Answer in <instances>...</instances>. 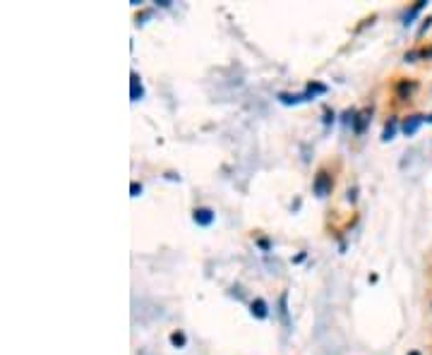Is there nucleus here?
Returning a JSON list of instances; mask_svg holds the SVG:
<instances>
[{
    "instance_id": "f257e3e1",
    "label": "nucleus",
    "mask_w": 432,
    "mask_h": 355,
    "mask_svg": "<svg viewBox=\"0 0 432 355\" xmlns=\"http://www.w3.org/2000/svg\"><path fill=\"white\" fill-rule=\"evenodd\" d=\"M331 192V175H327L322 171V173H317V178H314V195L317 197H327Z\"/></svg>"
},
{
    "instance_id": "f03ea898",
    "label": "nucleus",
    "mask_w": 432,
    "mask_h": 355,
    "mask_svg": "<svg viewBox=\"0 0 432 355\" xmlns=\"http://www.w3.org/2000/svg\"><path fill=\"white\" fill-rule=\"evenodd\" d=\"M423 120H425L423 115H411V118L403 123V132H406V134H416L418 127L423 125Z\"/></svg>"
},
{
    "instance_id": "7ed1b4c3",
    "label": "nucleus",
    "mask_w": 432,
    "mask_h": 355,
    "mask_svg": "<svg viewBox=\"0 0 432 355\" xmlns=\"http://www.w3.org/2000/svg\"><path fill=\"white\" fill-rule=\"evenodd\" d=\"M195 221L199 226H209L214 221V211L212 209H195Z\"/></svg>"
},
{
    "instance_id": "20e7f679",
    "label": "nucleus",
    "mask_w": 432,
    "mask_h": 355,
    "mask_svg": "<svg viewBox=\"0 0 432 355\" xmlns=\"http://www.w3.org/2000/svg\"><path fill=\"white\" fill-rule=\"evenodd\" d=\"M252 315L257 317V319H264V317L269 315L267 312V302H264V300H255V302H252Z\"/></svg>"
},
{
    "instance_id": "39448f33",
    "label": "nucleus",
    "mask_w": 432,
    "mask_h": 355,
    "mask_svg": "<svg viewBox=\"0 0 432 355\" xmlns=\"http://www.w3.org/2000/svg\"><path fill=\"white\" fill-rule=\"evenodd\" d=\"M279 315H281V319H283V326L288 329L291 326V322H288V310H286V295H281V300H279Z\"/></svg>"
},
{
    "instance_id": "423d86ee",
    "label": "nucleus",
    "mask_w": 432,
    "mask_h": 355,
    "mask_svg": "<svg viewBox=\"0 0 432 355\" xmlns=\"http://www.w3.org/2000/svg\"><path fill=\"white\" fill-rule=\"evenodd\" d=\"M142 96V84H140V77L137 75H132V101H137Z\"/></svg>"
},
{
    "instance_id": "0eeeda50",
    "label": "nucleus",
    "mask_w": 432,
    "mask_h": 355,
    "mask_svg": "<svg viewBox=\"0 0 432 355\" xmlns=\"http://www.w3.org/2000/svg\"><path fill=\"white\" fill-rule=\"evenodd\" d=\"M394 132H396V120H389V125L384 127V134H382V139H384V142H386V139H392Z\"/></svg>"
},
{
    "instance_id": "6e6552de",
    "label": "nucleus",
    "mask_w": 432,
    "mask_h": 355,
    "mask_svg": "<svg viewBox=\"0 0 432 355\" xmlns=\"http://www.w3.org/2000/svg\"><path fill=\"white\" fill-rule=\"evenodd\" d=\"M368 115H370L368 111H365V113H360V115H358V120H355V132H362V130H365V123H368Z\"/></svg>"
},
{
    "instance_id": "1a4fd4ad",
    "label": "nucleus",
    "mask_w": 432,
    "mask_h": 355,
    "mask_svg": "<svg viewBox=\"0 0 432 355\" xmlns=\"http://www.w3.org/2000/svg\"><path fill=\"white\" fill-rule=\"evenodd\" d=\"M171 341L175 343V346H183V343H185V336H183V334H173Z\"/></svg>"
},
{
    "instance_id": "9d476101",
    "label": "nucleus",
    "mask_w": 432,
    "mask_h": 355,
    "mask_svg": "<svg viewBox=\"0 0 432 355\" xmlns=\"http://www.w3.org/2000/svg\"><path fill=\"white\" fill-rule=\"evenodd\" d=\"M140 192H142V187H140V185H137V182H132V197H137Z\"/></svg>"
}]
</instances>
